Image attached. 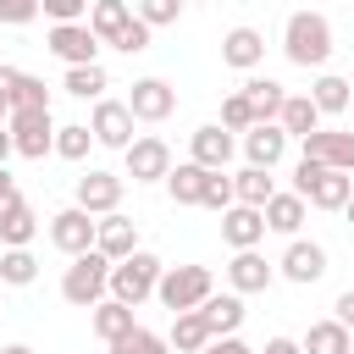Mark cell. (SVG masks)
I'll return each mask as SVG.
<instances>
[{"label": "cell", "mask_w": 354, "mask_h": 354, "mask_svg": "<svg viewBox=\"0 0 354 354\" xmlns=\"http://www.w3.org/2000/svg\"><path fill=\"white\" fill-rule=\"evenodd\" d=\"M282 55L293 61V66H326L332 61V22L321 17V11H293L288 22H282Z\"/></svg>", "instance_id": "1"}, {"label": "cell", "mask_w": 354, "mask_h": 354, "mask_svg": "<svg viewBox=\"0 0 354 354\" xmlns=\"http://www.w3.org/2000/svg\"><path fill=\"white\" fill-rule=\"evenodd\" d=\"M111 254H100V249H88V254H72V266L61 271V299L66 304H77V310H94L105 293H111Z\"/></svg>", "instance_id": "2"}, {"label": "cell", "mask_w": 354, "mask_h": 354, "mask_svg": "<svg viewBox=\"0 0 354 354\" xmlns=\"http://www.w3.org/2000/svg\"><path fill=\"white\" fill-rule=\"evenodd\" d=\"M160 271H166V266H160L149 249H133L127 260H116V266H111V299H122V304H133V310H138V304L160 288Z\"/></svg>", "instance_id": "3"}, {"label": "cell", "mask_w": 354, "mask_h": 354, "mask_svg": "<svg viewBox=\"0 0 354 354\" xmlns=\"http://www.w3.org/2000/svg\"><path fill=\"white\" fill-rule=\"evenodd\" d=\"M210 293H216L210 266H166V271H160V288H155V299H160L171 315H177V310H199Z\"/></svg>", "instance_id": "4"}, {"label": "cell", "mask_w": 354, "mask_h": 354, "mask_svg": "<svg viewBox=\"0 0 354 354\" xmlns=\"http://www.w3.org/2000/svg\"><path fill=\"white\" fill-rule=\"evenodd\" d=\"M6 127H11V144L22 160H44L55 149V116L50 111H11Z\"/></svg>", "instance_id": "5"}, {"label": "cell", "mask_w": 354, "mask_h": 354, "mask_svg": "<svg viewBox=\"0 0 354 354\" xmlns=\"http://www.w3.org/2000/svg\"><path fill=\"white\" fill-rule=\"evenodd\" d=\"M94 227H100V216H88L83 205H66V210H55L50 216V243L72 260V254H88L94 249Z\"/></svg>", "instance_id": "6"}, {"label": "cell", "mask_w": 354, "mask_h": 354, "mask_svg": "<svg viewBox=\"0 0 354 354\" xmlns=\"http://www.w3.org/2000/svg\"><path fill=\"white\" fill-rule=\"evenodd\" d=\"M44 44H50V55L66 61V66H88V61H100V33H94L88 22H55Z\"/></svg>", "instance_id": "7"}, {"label": "cell", "mask_w": 354, "mask_h": 354, "mask_svg": "<svg viewBox=\"0 0 354 354\" xmlns=\"http://www.w3.org/2000/svg\"><path fill=\"white\" fill-rule=\"evenodd\" d=\"M122 160H127V177H133V183H166V171H171V149H166V138H155V133H138V138L122 149Z\"/></svg>", "instance_id": "8"}, {"label": "cell", "mask_w": 354, "mask_h": 354, "mask_svg": "<svg viewBox=\"0 0 354 354\" xmlns=\"http://www.w3.org/2000/svg\"><path fill=\"white\" fill-rule=\"evenodd\" d=\"M133 111H127V100H94V116H88V127H94V144H105V149H127L138 133H133Z\"/></svg>", "instance_id": "9"}, {"label": "cell", "mask_w": 354, "mask_h": 354, "mask_svg": "<svg viewBox=\"0 0 354 354\" xmlns=\"http://www.w3.org/2000/svg\"><path fill=\"white\" fill-rule=\"evenodd\" d=\"M271 282H277V266L260 249H232V260H227V288L232 293H266Z\"/></svg>", "instance_id": "10"}, {"label": "cell", "mask_w": 354, "mask_h": 354, "mask_svg": "<svg viewBox=\"0 0 354 354\" xmlns=\"http://www.w3.org/2000/svg\"><path fill=\"white\" fill-rule=\"evenodd\" d=\"M127 111H133L138 122H166V116L177 111V88H171L166 77H138L133 94H127Z\"/></svg>", "instance_id": "11"}, {"label": "cell", "mask_w": 354, "mask_h": 354, "mask_svg": "<svg viewBox=\"0 0 354 354\" xmlns=\"http://www.w3.org/2000/svg\"><path fill=\"white\" fill-rule=\"evenodd\" d=\"M232 149H238V138H232L221 122H205V127L188 133V160H199V166H210V171H227Z\"/></svg>", "instance_id": "12"}, {"label": "cell", "mask_w": 354, "mask_h": 354, "mask_svg": "<svg viewBox=\"0 0 354 354\" xmlns=\"http://www.w3.org/2000/svg\"><path fill=\"white\" fill-rule=\"evenodd\" d=\"M266 238V210L260 205H227L221 210V243L227 249H260Z\"/></svg>", "instance_id": "13"}, {"label": "cell", "mask_w": 354, "mask_h": 354, "mask_svg": "<svg viewBox=\"0 0 354 354\" xmlns=\"http://www.w3.org/2000/svg\"><path fill=\"white\" fill-rule=\"evenodd\" d=\"M277 271H282L288 282L310 288V282H321V277H326V249H321V243H310V238H293V243L282 249Z\"/></svg>", "instance_id": "14"}, {"label": "cell", "mask_w": 354, "mask_h": 354, "mask_svg": "<svg viewBox=\"0 0 354 354\" xmlns=\"http://www.w3.org/2000/svg\"><path fill=\"white\" fill-rule=\"evenodd\" d=\"M299 144H304V155H310V160H321V166H332V171H354V133L315 127V133H304Z\"/></svg>", "instance_id": "15"}, {"label": "cell", "mask_w": 354, "mask_h": 354, "mask_svg": "<svg viewBox=\"0 0 354 354\" xmlns=\"http://www.w3.org/2000/svg\"><path fill=\"white\" fill-rule=\"evenodd\" d=\"M221 61H227L232 72H254V66L266 61V33H260V28H227V33H221Z\"/></svg>", "instance_id": "16"}, {"label": "cell", "mask_w": 354, "mask_h": 354, "mask_svg": "<svg viewBox=\"0 0 354 354\" xmlns=\"http://www.w3.org/2000/svg\"><path fill=\"white\" fill-rule=\"evenodd\" d=\"M77 205H83L88 216H111V210L122 205V177H116V171H83V177H77Z\"/></svg>", "instance_id": "17"}, {"label": "cell", "mask_w": 354, "mask_h": 354, "mask_svg": "<svg viewBox=\"0 0 354 354\" xmlns=\"http://www.w3.org/2000/svg\"><path fill=\"white\" fill-rule=\"evenodd\" d=\"M243 155H249V166H277L282 155H288V133H282V122H254L249 133H243Z\"/></svg>", "instance_id": "18"}, {"label": "cell", "mask_w": 354, "mask_h": 354, "mask_svg": "<svg viewBox=\"0 0 354 354\" xmlns=\"http://www.w3.org/2000/svg\"><path fill=\"white\" fill-rule=\"evenodd\" d=\"M94 249H100V254H111V260H127V254L138 249V221H127L122 210L100 216V227H94Z\"/></svg>", "instance_id": "19"}, {"label": "cell", "mask_w": 354, "mask_h": 354, "mask_svg": "<svg viewBox=\"0 0 354 354\" xmlns=\"http://www.w3.org/2000/svg\"><path fill=\"white\" fill-rule=\"evenodd\" d=\"M304 199H310L315 210H343V205L354 199V171H332V166H326V171L304 188Z\"/></svg>", "instance_id": "20"}, {"label": "cell", "mask_w": 354, "mask_h": 354, "mask_svg": "<svg viewBox=\"0 0 354 354\" xmlns=\"http://www.w3.org/2000/svg\"><path fill=\"white\" fill-rule=\"evenodd\" d=\"M304 194H271L266 199V232H282V238H299V227H304Z\"/></svg>", "instance_id": "21"}, {"label": "cell", "mask_w": 354, "mask_h": 354, "mask_svg": "<svg viewBox=\"0 0 354 354\" xmlns=\"http://www.w3.org/2000/svg\"><path fill=\"white\" fill-rule=\"evenodd\" d=\"M88 326H94V337H100V343H116V337H122V332H133L138 321H133V304H122V299H111V293H105V299L88 310Z\"/></svg>", "instance_id": "22"}, {"label": "cell", "mask_w": 354, "mask_h": 354, "mask_svg": "<svg viewBox=\"0 0 354 354\" xmlns=\"http://www.w3.org/2000/svg\"><path fill=\"white\" fill-rule=\"evenodd\" d=\"M304 354H354V332L332 315V321H310V332L299 337Z\"/></svg>", "instance_id": "23"}, {"label": "cell", "mask_w": 354, "mask_h": 354, "mask_svg": "<svg viewBox=\"0 0 354 354\" xmlns=\"http://www.w3.org/2000/svg\"><path fill=\"white\" fill-rule=\"evenodd\" d=\"M205 177H210V166H199V160L171 166V171H166V194H171V205H199V199H205Z\"/></svg>", "instance_id": "24"}, {"label": "cell", "mask_w": 354, "mask_h": 354, "mask_svg": "<svg viewBox=\"0 0 354 354\" xmlns=\"http://www.w3.org/2000/svg\"><path fill=\"white\" fill-rule=\"evenodd\" d=\"M199 315L210 321V332H216V337H227V332H238V326H243V315H249V310H243V293H210V299L199 304Z\"/></svg>", "instance_id": "25"}, {"label": "cell", "mask_w": 354, "mask_h": 354, "mask_svg": "<svg viewBox=\"0 0 354 354\" xmlns=\"http://www.w3.org/2000/svg\"><path fill=\"white\" fill-rule=\"evenodd\" d=\"M210 337H216V332H210V321H205L199 310H177V315H171V348H177V354H199Z\"/></svg>", "instance_id": "26"}, {"label": "cell", "mask_w": 354, "mask_h": 354, "mask_svg": "<svg viewBox=\"0 0 354 354\" xmlns=\"http://www.w3.org/2000/svg\"><path fill=\"white\" fill-rule=\"evenodd\" d=\"M133 17H138V11H133L127 0H94V6H88V28L100 33V44H116V33H122Z\"/></svg>", "instance_id": "27"}, {"label": "cell", "mask_w": 354, "mask_h": 354, "mask_svg": "<svg viewBox=\"0 0 354 354\" xmlns=\"http://www.w3.org/2000/svg\"><path fill=\"white\" fill-rule=\"evenodd\" d=\"M243 94H249V105H254V122H277V116H282L288 88H282L277 77H249V83H243Z\"/></svg>", "instance_id": "28"}, {"label": "cell", "mask_w": 354, "mask_h": 354, "mask_svg": "<svg viewBox=\"0 0 354 354\" xmlns=\"http://www.w3.org/2000/svg\"><path fill=\"white\" fill-rule=\"evenodd\" d=\"M310 100H315V111H321V116H337V111H348V105H354L348 77H337V72H321V77L310 83Z\"/></svg>", "instance_id": "29"}, {"label": "cell", "mask_w": 354, "mask_h": 354, "mask_svg": "<svg viewBox=\"0 0 354 354\" xmlns=\"http://www.w3.org/2000/svg\"><path fill=\"white\" fill-rule=\"evenodd\" d=\"M277 122H282V133H288V138H304V133H315V127H321V111H315V100H310V94H288Z\"/></svg>", "instance_id": "30"}, {"label": "cell", "mask_w": 354, "mask_h": 354, "mask_svg": "<svg viewBox=\"0 0 354 354\" xmlns=\"http://www.w3.org/2000/svg\"><path fill=\"white\" fill-rule=\"evenodd\" d=\"M72 100H105V88H111V77H105V66L100 61H88V66H66V83H61Z\"/></svg>", "instance_id": "31"}, {"label": "cell", "mask_w": 354, "mask_h": 354, "mask_svg": "<svg viewBox=\"0 0 354 354\" xmlns=\"http://www.w3.org/2000/svg\"><path fill=\"white\" fill-rule=\"evenodd\" d=\"M232 194H238V205H260L266 210V199L277 194V183H271L266 166H243V171H232Z\"/></svg>", "instance_id": "32"}, {"label": "cell", "mask_w": 354, "mask_h": 354, "mask_svg": "<svg viewBox=\"0 0 354 354\" xmlns=\"http://www.w3.org/2000/svg\"><path fill=\"white\" fill-rule=\"evenodd\" d=\"M33 232H39V216H33V205H28V199H22V205H11V210L0 216V243H6V249L33 243Z\"/></svg>", "instance_id": "33"}, {"label": "cell", "mask_w": 354, "mask_h": 354, "mask_svg": "<svg viewBox=\"0 0 354 354\" xmlns=\"http://www.w3.org/2000/svg\"><path fill=\"white\" fill-rule=\"evenodd\" d=\"M39 277V260H33V249L22 243V249H0V282L6 288H28Z\"/></svg>", "instance_id": "34"}, {"label": "cell", "mask_w": 354, "mask_h": 354, "mask_svg": "<svg viewBox=\"0 0 354 354\" xmlns=\"http://www.w3.org/2000/svg\"><path fill=\"white\" fill-rule=\"evenodd\" d=\"M111 354H177L171 348V337H160V332H149V326H133V332H122L116 343H105Z\"/></svg>", "instance_id": "35"}, {"label": "cell", "mask_w": 354, "mask_h": 354, "mask_svg": "<svg viewBox=\"0 0 354 354\" xmlns=\"http://www.w3.org/2000/svg\"><path fill=\"white\" fill-rule=\"evenodd\" d=\"M11 111H50V88H44V77L17 72V83H11Z\"/></svg>", "instance_id": "36"}, {"label": "cell", "mask_w": 354, "mask_h": 354, "mask_svg": "<svg viewBox=\"0 0 354 354\" xmlns=\"http://www.w3.org/2000/svg\"><path fill=\"white\" fill-rule=\"evenodd\" d=\"M88 144H94V127H88V122H66V127H55V155H61V160H83Z\"/></svg>", "instance_id": "37"}, {"label": "cell", "mask_w": 354, "mask_h": 354, "mask_svg": "<svg viewBox=\"0 0 354 354\" xmlns=\"http://www.w3.org/2000/svg\"><path fill=\"white\" fill-rule=\"evenodd\" d=\"M221 127H227V133H249V127H254V105H249L243 88L221 100Z\"/></svg>", "instance_id": "38"}, {"label": "cell", "mask_w": 354, "mask_h": 354, "mask_svg": "<svg viewBox=\"0 0 354 354\" xmlns=\"http://www.w3.org/2000/svg\"><path fill=\"white\" fill-rule=\"evenodd\" d=\"M149 33H155V28H149L144 17H133V22L116 33V44H111V50H122V55H144V50H149Z\"/></svg>", "instance_id": "39"}, {"label": "cell", "mask_w": 354, "mask_h": 354, "mask_svg": "<svg viewBox=\"0 0 354 354\" xmlns=\"http://www.w3.org/2000/svg\"><path fill=\"white\" fill-rule=\"evenodd\" d=\"M205 210H227V205H238V194H232V177L227 171H210L205 177V199H199Z\"/></svg>", "instance_id": "40"}, {"label": "cell", "mask_w": 354, "mask_h": 354, "mask_svg": "<svg viewBox=\"0 0 354 354\" xmlns=\"http://www.w3.org/2000/svg\"><path fill=\"white\" fill-rule=\"evenodd\" d=\"M138 17H144L149 28H171V22L183 17V0H138Z\"/></svg>", "instance_id": "41"}, {"label": "cell", "mask_w": 354, "mask_h": 354, "mask_svg": "<svg viewBox=\"0 0 354 354\" xmlns=\"http://www.w3.org/2000/svg\"><path fill=\"white\" fill-rule=\"evenodd\" d=\"M88 6H94V0H39V11H44L50 22H83Z\"/></svg>", "instance_id": "42"}, {"label": "cell", "mask_w": 354, "mask_h": 354, "mask_svg": "<svg viewBox=\"0 0 354 354\" xmlns=\"http://www.w3.org/2000/svg\"><path fill=\"white\" fill-rule=\"evenodd\" d=\"M39 17V0H0V28H22Z\"/></svg>", "instance_id": "43"}, {"label": "cell", "mask_w": 354, "mask_h": 354, "mask_svg": "<svg viewBox=\"0 0 354 354\" xmlns=\"http://www.w3.org/2000/svg\"><path fill=\"white\" fill-rule=\"evenodd\" d=\"M199 354H254V348H249V343H243L238 332H227V337H210V343H205Z\"/></svg>", "instance_id": "44"}, {"label": "cell", "mask_w": 354, "mask_h": 354, "mask_svg": "<svg viewBox=\"0 0 354 354\" xmlns=\"http://www.w3.org/2000/svg\"><path fill=\"white\" fill-rule=\"evenodd\" d=\"M11 205H22V194H17V177H11L6 166H0V216H6Z\"/></svg>", "instance_id": "45"}, {"label": "cell", "mask_w": 354, "mask_h": 354, "mask_svg": "<svg viewBox=\"0 0 354 354\" xmlns=\"http://www.w3.org/2000/svg\"><path fill=\"white\" fill-rule=\"evenodd\" d=\"M332 310H337V321L354 332V288H348V293H337V304H332Z\"/></svg>", "instance_id": "46"}, {"label": "cell", "mask_w": 354, "mask_h": 354, "mask_svg": "<svg viewBox=\"0 0 354 354\" xmlns=\"http://www.w3.org/2000/svg\"><path fill=\"white\" fill-rule=\"evenodd\" d=\"M260 354H304V343H299V337H271Z\"/></svg>", "instance_id": "47"}, {"label": "cell", "mask_w": 354, "mask_h": 354, "mask_svg": "<svg viewBox=\"0 0 354 354\" xmlns=\"http://www.w3.org/2000/svg\"><path fill=\"white\" fill-rule=\"evenodd\" d=\"M11 83H17V66H6V61H0V94H6V100H11Z\"/></svg>", "instance_id": "48"}, {"label": "cell", "mask_w": 354, "mask_h": 354, "mask_svg": "<svg viewBox=\"0 0 354 354\" xmlns=\"http://www.w3.org/2000/svg\"><path fill=\"white\" fill-rule=\"evenodd\" d=\"M6 155H17V144H11V127H0V166H6Z\"/></svg>", "instance_id": "49"}, {"label": "cell", "mask_w": 354, "mask_h": 354, "mask_svg": "<svg viewBox=\"0 0 354 354\" xmlns=\"http://www.w3.org/2000/svg\"><path fill=\"white\" fill-rule=\"evenodd\" d=\"M0 354H33V348H28V343H6Z\"/></svg>", "instance_id": "50"}, {"label": "cell", "mask_w": 354, "mask_h": 354, "mask_svg": "<svg viewBox=\"0 0 354 354\" xmlns=\"http://www.w3.org/2000/svg\"><path fill=\"white\" fill-rule=\"evenodd\" d=\"M6 122H11V100L0 94V127H6Z\"/></svg>", "instance_id": "51"}, {"label": "cell", "mask_w": 354, "mask_h": 354, "mask_svg": "<svg viewBox=\"0 0 354 354\" xmlns=\"http://www.w3.org/2000/svg\"><path fill=\"white\" fill-rule=\"evenodd\" d=\"M343 216H348V221H354V199H348V205H343Z\"/></svg>", "instance_id": "52"}, {"label": "cell", "mask_w": 354, "mask_h": 354, "mask_svg": "<svg viewBox=\"0 0 354 354\" xmlns=\"http://www.w3.org/2000/svg\"><path fill=\"white\" fill-rule=\"evenodd\" d=\"M348 94H354V83H348Z\"/></svg>", "instance_id": "53"}]
</instances>
